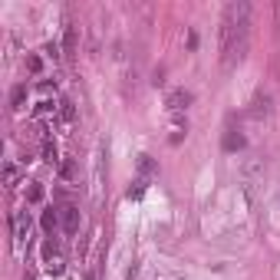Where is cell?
Instances as JSON below:
<instances>
[{"label": "cell", "instance_id": "1", "mask_svg": "<svg viewBox=\"0 0 280 280\" xmlns=\"http://www.w3.org/2000/svg\"><path fill=\"white\" fill-rule=\"evenodd\" d=\"M248 36H250V7L244 0H234L224 7L221 17V63L234 66L248 53Z\"/></svg>", "mask_w": 280, "mask_h": 280}, {"label": "cell", "instance_id": "2", "mask_svg": "<svg viewBox=\"0 0 280 280\" xmlns=\"http://www.w3.org/2000/svg\"><path fill=\"white\" fill-rule=\"evenodd\" d=\"M165 106H168V112L182 116L185 109L191 106V93H188V89H172V93H168V99H165Z\"/></svg>", "mask_w": 280, "mask_h": 280}, {"label": "cell", "instance_id": "3", "mask_svg": "<svg viewBox=\"0 0 280 280\" xmlns=\"http://www.w3.org/2000/svg\"><path fill=\"white\" fill-rule=\"evenodd\" d=\"M63 231L66 234H76L79 231V208H73V205L63 208Z\"/></svg>", "mask_w": 280, "mask_h": 280}, {"label": "cell", "instance_id": "4", "mask_svg": "<svg viewBox=\"0 0 280 280\" xmlns=\"http://www.w3.org/2000/svg\"><path fill=\"white\" fill-rule=\"evenodd\" d=\"M27 231H30V218L23 215H13V234H17V244H23L27 241Z\"/></svg>", "mask_w": 280, "mask_h": 280}, {"label": "cell", "instance_id": "5", "mask_svg": "<svg viewBox=\"0 0 280 280\" xmlns=\"http://www.w3.org/2000/svg\"><path fill=\"white\" fill-rule=\"evenodd\" d=\"M237 149H244V135H241V132H234V129H227V135H224V152H237Z\"/></svg>", "mask_w": 280, "mask_h": 280}, {"label": "cell", "instance_id": "6", "mask_svg": "<svg viewBox=\"0 0 280 280\" xmlns=\"http://www.w3.org/2000/svg\"><path fill=\"white\" fill-rule=\"evenodd\" d=\"M76 43H79V33H76V27H66V36H63V50L66 56L76 53Z\"/></svg>", "mask_w": 280, "mask_h": 280}, {"label": "cell", "instance_id": "7", "mask_svg": "<svg viewBox=\"0 0 280 280\" xmlns=\"http://www.w3.org/2000/svg\"><path fill=\"white\" fill-rule=\"evenodd\" d=\"M23 102H27V86H13V93H10V109H23Z\"/></svg>", "mask_w": 280, "mask_h": 280}, {"label": "cell", "instance_id": "8", "mask_svg": "<svg viewBox=\"0 0 280 280\" xmlns=\"http://www.w3.org/2000/svg\"><path fill=\"white\" fill-rule=\"evenodd\" d=\"M60 119H63V122H76V106L69 102V99L60 102Z\"/></svg>", "mask_w": 280, "mask_h": 280}, {"label": "cell", "instance_id": "9", "mask_svg": "<svg viewBox=\"0 0 280 280\" xmlns=\"http://www.w3.org/2000/svg\"><path fill=\"white\" fill-rule=\"evenodd\" d=\"M43 162H50V165L60 162V155H56V142H50V139H43Z\"/></svg>", "mask_w": 280, "mask_h": 280}, {"label": "cell", "instance_id": "10", "mask_svg": "<svg viewBox=\"0 0 280 280\" xmlns=\"http://www.w3.org/2000/svg\"><path fill=\"white\" fill-rule=\"evenodd\" d=\"M27 201H33V205H36V201H43V185L33 182L30 188H27Z\"/></svg>", "mask_w": 280, "mask_h": 280}, {"label": "cell", "instance_id": "11", "mask_svg": "<svg viewBox=\"0 0 280 280\" xmlns=\"http://www.w3.org/2000/svg\"><path fill=\"white\" fill-rule=\"evenodd\" d=\"M43 231H46V234H53V231H56V211H53V208L43 211Z\"/></svg>", "mask_w": 280, "mask_h": 280}, {"label": "cell", "instance_id": "12", "mask_svg": "<svg viewBox=\"0 0 280 280\" xmlns=\"http://www.w3.org/2000/svg\"><path fill=\"white\" fill-rule=\"evenodd\" d=\"M17 178H20V168L17 165H7L3 168V185H17Z\"/></svg>", "mask_w": 280, "mask_h": 280}, {"label": "cell", "instance_id": "13", "mask_svg": "<svg viewBox=\"0 0 280 280\" xmlns=\"http://www.w3.org/2000/svg\"><path fill=\"white\" fill-rule=\"evenodd\" d=\"M139 172H142V175H152V172H155V165H152L149 155H142V158H139Z\"/></svg>", "mask_w": 280, "mask_h": 280}, {"label": "cell", "instance_id": "14", "mask_svg": "<svg viewBox=\"0 0 280 280\" xmlns=\"http://www.w3.org/2000/svg\"><path fill=\"white\" fill-rule=\"evenodd\" d=\"M50 112H56V106L50 102V99H43V102L36 106V116H50Z\"/></svg>", "mask_w": 280, "mask_h": 280}, {"label": "cell", "instance_id": "15", "mask_svg": "<svg viewBox=\"0 0 280 280\" xmlns=\"http://www.w3.org/2000/svg\"><path fill=\"white\" fill-rule=\"evenodd\" d=\"M53 254H56V241H53V237H50V241H46V244H43V257L50 260V257H53Z\"/></svg>", "mask_w": 280, "mask_h": 280}, {"label": "cell", "instance_id": "16", "mask_svg": "<svg viewBox=\"0 0 280 280\" xmlns=\"http://www.w3.org/2000/svg\"><path fill=\"white\" fill-rule=\"evenodd\" d=\"M27 66H30V73H40V69H43V63H40V56H30V60H27Z\"/></svg>", "mask_w": 280, "mask_h": 280}]
</instances>
